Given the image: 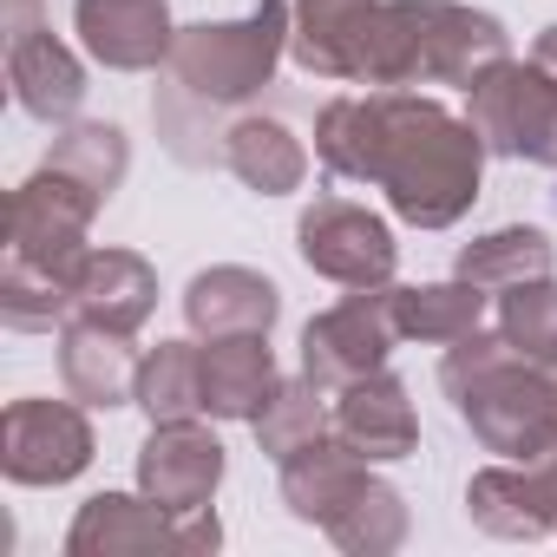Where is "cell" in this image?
<instances>
[{
    "mask_svg": "<svg viewBox=\"0 0 557 557\" xmlns=\"http://www.w3.org/2000/svg\"><path fill=\"white\" fill-rule=\"evenodd\" d=\"M315 158L335 184H374L413 230H453L479 203L485 138L413 86L342 92L315 112Z\"/></svg>",
    "mask_w": 557,
    "mask_h": 557,
    "instance_id": "6da1fadb",
    "label": "cell"
},
{
    "mask_svg": "<svg viewBox=\"0 0 557 557\" xmlns=\"http://www.w3.org/2000/svg\"><path fill=\"white\" fill-rule=\"evenodd\" d=\"M511 53L498 14L472 0H361L335 21H296L289 60L309 79L342 86H472L492 60Z\"/></svg>",
    "mask_w": 557,
    "mask_h": 557,
    "instance_id": "7a4b0ae2",
    "label": "cell"
},
{
    "mask_svg": "<svg viewBox=\"0 0 557 557\" xmlns=\"http://www.w3.org/2000/svg\"><path fill=\"white\" fill-rule=\"evenodd\" d=\"M440 387L466 433L498 459H537L557 440V374L518 355L498 329H472L446 348Z\"/></svg>",
    "mask_w": 557,
    "mask_h": 557,
    "instance_id": "3957f363",
    "label": "cell"
},
{
    "mask_svg": "<svg viewBox=\"0 0 557 557\" xmlns=\"http://www.w3.org/2000/svg\"><path fill=\"white\" fill-rule=\"evenodd\" d=\"M289 40H296V0H256L243 21H197V27H177L164 73H171L197 106H210V112L230 119L236 106H249V99L275 79Z\"/></svg>",
    "mask_w": 557,
    "mask_h": 557,
    "instance_id": "277c9868",
    "label": "cell"
},
{
    "mask_svg": "<svg viewBox=\"0 0 557 557\" xmlns=\"http://www.w3.org/2000/svg\"><path fill=\"white\" fill-rule=\"evenodd\" d=\"M466 119L492 158L557 171V79L537 60H492L466 86Z\"/></svg>",
    "mask_w": 557,
    "mask_h": 557,
    "instance_id": "5b68a950",
    "label": "cell"
},
{
    "mask_svg": "<svg viewBox=\"0 0 557 557\" xmlns=\"http://www.w3.org/2000/svg\"><path fill=\"white\" fill-rule=\"evenodd\" d=\"M99 210H106V197L92 184H79L73 171H60V164L40 158V171L8 197V256L60 275V283L73 289L86 256H92L86 230H92Z\"/></svg>",
    "mask_w": 557,
    "mask_h": 557,
    "instance_id": "8992f818",
    "label": "cell"
},
{
    "mask_svg": "<svg viewBox=\"0 0 557 557\" xmlns=\"http://www.w3.org/2000/svg\"><path fill=\"white\" fill-rule=\"evenodd\" d=\"M223 544V524L216 511H164L158 498H132V492H92L66 531V550L73 557H151V550H171V557H203Z\"/></svg>",
    "mask_w": 557,
    "mask_h": 557,
    "instance_id": "52a82bcc",
    "label": "cell"
},
{
    "mask_svg": "<svg viewBox=\"0 0 557 557\" xmlns=\"http://www.w3.org/2000/svg\"><path fill=\"white\" fill-rule=\"evenodd\" d=\"M296 249L335 289H381L394 283V262H400L394 223L355 197H315L296 223Z\"/></svg>",
    "mask_w": 557,
    "mask_h": 557,
    "instance_id": "ba28073f",
    "label": "cell"
},
{
    "mask_svg": "<svg viewBox=\"0 0 557 557\" xmlns=\"http://www.w3.org/2000/svg\"><path fill=\"white\" fill-rule=\"evenodd\" d=\"M400 329H394V302H387V283L381 289H348L335 309H322L309 329H302V374L322 387V394H342L368 374L387 368Z\"/></svg>",
    "mask_w": 557,
    "mask_h": 557,
    "instance_id": "9c48e42d",
    "label": "cell"
},
{
    "mask_svg": "<svg viewBox=\"0 0 557 557\" xmlns=\"http://www.w3.org/2000/svg\"><path fill=\"white\" fill-rule=\"evenodd\" d=\"M99 440L86 407L66 400H14L0 413V472L14 485H73L92 466Z\"/></svg>",
    "mask_w": 557,
    "mask_h": 557,
    "instance_id": "30bf717a",
    "label": "cell"
},
{
    "mask_svg": "<svg viewBox=\"0 0 557 557\" xmlns=\"http://www.w3.org/2000/svg\"><path fill=\"white\" fill-rule=\"evenodd\" d=\"M8 86L40 125H73L86 106V66L66 40H53L40 8H8Z\"/></svg>",
    "mask_w": 557,
    "mask_h": 557,
    "instance_id": "8fae6325",
    "label": "cell"
},
{
    "mask_svg": "<svg viewBox=\"0 0 557 557\" xmlns=\"http://www.w3.org/2000/svg\"><path fill=\"white\" fill-rule=\"evenodd\" d=\"M223 485V440L197 420H158L138 446V492L164 511H203Z\"/></svg>",
    "mask_w": 557,
    "mask_h": 557,
    "instance_id": "7c38bea8",
    "label": "cell"
},
{
    "mask_svg": "<svg viewBox=\"0 0 557 557\" xmlns=\"http://www.w3.org/2000/svg\"><path fill=\"white\" fill-rule=\"evenodd\" d=\"M73 34L106 73H158L171 60V0H73Z\"/></svg>",
    "mask_w": 557,
    "mask_h": 557,
    "instance_id": "4fadbf2b",
    "label": "cell"
},
{
    "mask_svg": "<svg viewBox=\"0 0 557 557\" xmlns=\"http://www.w3.org/2000/svg\"><path fill=\"white\" fill-rule=\"evenodd\" d=\"M275 315H283V289H275L262 269H243V262L197 269L190 289H184V322L203 342H216V335H269Z\"/></svg>",
    "mask_w": 557,
    "mask_h": 557,
    "instance_id": "5bb4252c",
    "label": "cell"
},
{
    "mask_svg": "<svg viewBox=\"0 0 557 557\" xmlns=\"http://www.w3.org/2000/svg\"><path fill=\"white\" fill-rule=\"evenodd\" d=\"M138 361L132 355V335L125 329H106V322H86V315H66L60 322V381L79 407H132V387H138Z\"/></svg>",
    "mask_w": 557,
    "mask_h": 557,
    "instance_id": "9a60e30c",
    "label": "cell"
},
{
    "mask_svg": "<svg viewBox=\"0 0 557 557\" xmlns=\"http://www.w3.org/2000/svg\"><path fill=\"white\" fill-rule=\"evenodd\" d=\"M335 433H342L361 459H374V466L407 459V453L420 446V413H413V400H407V381L381 368V374L342 387V394H335Z\"/></svg>",
    "mask_w": 557,
    "mask_h": 557,
    "instance_id": "2e32d148",
    "label": "cell"
},
{
    "mask_svg": "<svg viewBox=\"0 0 557 557\" xmlns=\"http://www.w3.org/2000/svg\"><path fill=\"white\" fill-rule=\"evenodd\" d=\"M374 479V459H361L342 433H322L315 446H302L296 459H283V505L302 518V524H335L348 505H355V492Z\"/></svg>",
    "mask_w": 557,
    "mask_h": 557,
    "instance_id": "e0dca14e",
    "label": "cell"
},
{
    "mask_svg": "<svg viewBox=\"0 0 557 557\" xmlns=\"http://www.w3.org/2000/svg\"><path fill=\"white\" fill-rule=\"evenodd\" d=\"M151 309H158V269L138 249H92L86 256L79 283H73V315L138 335L151 322Z\"/></svg>",
    "mask_w": 557,
    "mask_h": 557,
    "instance_id": "ac0fdd59",
    "label": "cell"
},
{
    "mask_svg": "<svg viewBox=\"0 0 557 557\" xmlns=\"http://www.w3.org/2000/svg\"><path fill=\"white\" fill-rule=\"evenodd\" d=\"M223 171H230L243 190H256V197H289V190H302V177H309V151H302V138H296L283 119L243 112V119H230V132H223Z\"/></svg>",
    "mask_w": 557,
    "mask_h": 557,
    "instance_id": "d6986e66",
    "label": "cell"
},
{
    "mask_svg": "<svg viewBox=\"0 0 557 557\" xmlns=\"http://www.w3.org/2000/svg\"><path fill=\"white\" fill-rule=\"evenodd\" d=\"M387 302H394V329H400V342L453 348L459 335L485 329V309H492L498 296H485L479 283L453 275V283H387Z\"/></svg>",
    "mask_w": 557,
    "mask_h": 557,
    "instance_id": "ffe728a7",
    "label": "cell"
},
{
    "mask_svg": "<svg viewBox=\"0 0 557 557\" xmlns=\"http://www.w3.org/2000/svg\"><path fill=\"white\" fill-rule=\"evenodd\" d=\"M283 381L269 335H216L203 342V413L210 420H256L269 387Z\"/></svg>",
    "mask_w": 557,
    "mask_h": 557,
    "instance_id": "44dd1931",
    "label": "cell"
},
{
    "mask_svg": "<svg viewBox=\"0 0 557 557\" xmlns=\"http://www.w3.org/2000/svg\"><path fill=\"white\" fill-rule=\"evenodd\" d=\"M466 518L485 531V537H550V505L531 479L524 459H498L485 472H472L466 485Z\"/></svg>",
    "mask_w": 557,
    "mask_h": 557,
    "instance_id": "7402d4cb",
    "label": "cell"
},
{
    "mask_svg": "<svg viewBox=\"0 0 557 557\" xmlns=\"http://www.w3.org/2000/svg\"><path fill=\"white\" fill-rule=\"evenodd\" d=\"M557 269V243L531 223H505V230H485L459 249L453 275H466V283H479L485 296H505L518 283H531V275H550Z\"/></svg>",
    "mask_w": 557,
    "mask_h": 557,
    "instance_id": "603a6c76",
    "label": "cell"
},
{
    "mask_svg": "<svg viewBox=\"0 0 557 557\" xmlns=\"http://www.w3.org/2000/svg\"><path fill=\"white\" fill-rule=\"evenodd\" d=\"M329 400L335 394H322L309 374H296V381H275L269 387V400L256 407V446H262V459H296L302 446H315L322 433H335V420H329Z\"/></svg>",
    "mask_w": 557,
    "mask_h": 557,
    "instance_id": "cb8c5ba5",
    "label": "cell"
},
{
    "mask_svg": "<svg viewBox=\"0 0 557 557\" xmlns=\"http://www.w3.org/2000/svg\"><path fill=\"white\" fill-rule=\"evenodd\" d=\"M132 407H145V420H197L203 413V342H158L138 361V387Z\"/></svg>",
    "mask_w": 557,
    "mask_h": 557,
    "instance_id": "d4e9b609",
    "label": "cell"
},
{
    "mask_svg": "<svg viewBox=\"0 0 557 557\" xmlns=\"http://www.w3.org/2000/svg\"><path fill=\"white\" fill-rule=\"evenodd\" d=\"M47 164L73 171L79 184H92L99 197H112L132 171V145L119 125L106 119H73V125H53V145H47Z\"/></svg>",
    "mask_w": 557,
    "mask_h": 557,
    "instance_id": "484cf974",
    "label": "cell"
},
{
    "mask_svg": "<svg viewBox=\"0 0 557 557\" xmlns=\"http://www.w3.org/2000/svg\"><path fill=\"white\" fill-rule=\"evenodd\" d=\"M407 498L387 485V479H368L361 492H355V505L329 524V537L348 550V557H387V550H400L407 544Z\"/></svg>",
    "mask_w": 557,
    "mask_h": 557,
    "instance_id": "4316f807",
    "label": "cell"
},
{
    "mask_svg": "<svg viewBox=\"0 0 557 557\" xmlns=\"http://www.w3.org/2000/svg\"><path fill=\"white\" fill-rule=\"evenodd\" d=\"M73 315V289L60 283V275L34 269V262H0V322H8L14 335H60V322Z\"/></svg>",
    "mask_w": 557,
    "mask_h": 557,
    "instance_id": "83f0119b",
    "label": "cell"
},
{
    "mask_svg": "<svg viewBox=\"0 0 557 557\" xmlns=\"http://www.w3.org/2000/svg\"><path fill=\"white\" fill-rule=\"evenodd\" d=\"M498 335L518 355L557 368V275H531V283L498 296Z\"/></svg>",
    "mask_w": 557,
    "mask_h": 557,
    "instance_id": "f1b7e54d",
    "label": "cell"
},
{
    "mask_svg": "<svg viewBox=\"0 0 557 557\" xmlns=\"http://www.w3.org/2000/svg\"><path fill=\"white\" fill-rule=\"evenodd\" d=\"M531 466V479H537V492H544V505H550V537H557V440L537 453V459H524Z\"/></svg>",
    "mask_w": 557,
    "mask_h": 557,
    "instance_id": "f546056e",
    "label": "cell"
},
{
    "mask_svg": "<svg viewBox=\"0 0 557 557\" xmlns=\"http://www.w3.org/2000/svg\"><path fill=\"white\" fill-rule=\"evenodd\" d=\"M531 60H537V66H544L550 79H557V21H550V27H544L537 40H531Z\"/></svg>",
    "mask_w": 557,
    "mask_h": 557,
    "instance_id": "4dcf8cb0",
    "label": "cell"
},
{
    "mask_svg": "<svg viewBox=\"0 0 557 557\" xmlns=\"http://www.w3.org/2000/svg\"><path fill=\"white\" fill-rule=\"evenodd\" d=\"M8 8H40V0H8Z\"/></svg>",
    "mask_w": 557,
    "mask_h": 557,
    "instance_id": "1f68e13d",
    "label": "cell"
},
{
    "mask_svg": "<svg viewBox=\"0 0 557 557\" xmlns=\"http://www.w3.org/2000/svg\"><path fill=\"white\" fill-rule=\"evenodd\" d=\"M550 203H557V190H550Z\"/></svg>",
    "mask_w": 557,
    "mask_h": 557,
    "instance_id": "d6a6232c",
    "label": "cell"
},
{
    "mask_svg": "<svg viewBox=\"0 0 557 557\" xmlns=\"http://www.w3.org/2000/svg\"><path fill=\"white\" fill-rule=\"evenodd\" d=\"M550 374H557V368H550Z\"/></svg>",
    "mask_w": 557,
    "mask_h": 557,
    "instance_id": "836d02e7",
    "label": "cell"
}]
</instances>
